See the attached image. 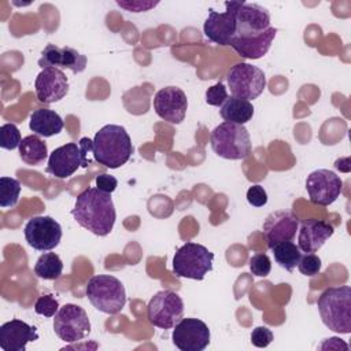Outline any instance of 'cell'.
<instances>
[{"instance_id": "1", "label": "cell", "mask_w": 351, "mask_h": 351, "mask_svg": "<svg viewBox=\"0 0 351 351\" xmlns=\"http://www.w3.org/2000/svg\"><path fill=\"white\" fill-rule=\"evenodd\" d=\"M71 215L82 228L100 237L111 233L117 219L111 193L99 188L84 189L75 199Z\"/></svg>"}, {"instance_id": "2", "label": "cell", "mask_w": 351, "mask_h": 351, "mask_svg": "<svg viewBox=\"0 0 351 351\" xmlns=\"http://www.w3.org/2000/svg\"><path fill=\"white\" fill-rule=\"evenodd\" d=\"M93 158L108 169L125 165L132 154L133 145L129 133L121 125H106L93 137Z\"/></svg>"}, {"instance_id": "3", "label": "cell", "mask_w": 351, "mask_h": 351, "mask_svg": "<svg viewBox=\"0 0 351 351\" xmlns=\"http://www.w3.org/2000/svg\"><path fill=\"white\" fill-rule=\"evenodd\" d=\"M324 325L336 332H351V288L348 285L326 288L317 300Z\"/></svg>"}, {"instance_id": "4", "label": "cell", "mask_w": 351, "mask_h": 351, "mask_svg": "<svg viewBox=\"0 0 351 351\" xmlns=\"http://www.w3.org/2000/svg\"><path fill=\"white\" fill-rule=\"evenodd\" d=\"M213 151L229 160L245 159L251 154V137L244 125L222 122L210 134Z\"/></svg>"}, {"instance_id": "5", "label": "cell", "mask_w": 351, "mask_h": 351, "mask_svg": "<svg viewBox=\"0 0 351 351\" xmlns=\"http://www.w3.org/2000/svg\"><path fill=\"white\" fill-rule=\"evenodd\" d=\"M85 293L90 304L106 314H118L126 303L123 284L114 276L97 274L89 278Z\"/></svg>"}, {"instance_id": "6", "label": "cell", "mask_w": 351, "mask_h": 351, "mask_svg": "<svg viewBox=\"0 0 351 351\" xmlns=\"http://www.w3.org/2000/svg\"><path fill=\"white\" fill-rule=\"evenodd\" d=\"M93 149V140L82 137L78 143H67L55 148L49 156L45 171L56 178L64 180L73 176L78 167H88V152Z\"/></svg>"}, {"instance_id": "7", "label": "cell", "mask_w": 351, "mask_h": 351, "mask_svg": "<svg viewBox=\"0 0 351 351\" xmlns=\"http://www.w3.org/2000/svg\"><path fill=\"white\" fill-rule=\"evenodd\" d=\"M213 261L214 252L202 244L188 241L173 256V273L177 277L200 281L213 270Z\"/></svg>"}, {"instance_id": "8", "label": "cell", "mask_w": 351, "mask_h": 351, "mask_svg": "<svg viewBox=\"0 0 351 351\" xmlns=\"http://www.w3.org/2000/svg\"><path fill=\"white\" fill-rule=\"evenodd\" d=\"M184 315L181 296L170 289L156 292L148 302L147 318L151 325L162 329H171Z\"/></svg>"}, {"instance_id": "9", "label": "cell", "mask_w": 351, "mask_h": 351, "mask_svg": "<svg viewBox=\"0 0 351 351\" xmlns=\"http://www.w3.org/2000/svg\"><path fill=\"white\" fill-rule=\"evenodd\" d=\"M228 86L233 96L254 100L262 95L266 88L265 73L250 63H236L226 75Z\"/></svg>"}, {"instance_id": "10", "label": "cell", "mask_w": 351, "mask_h": 351, "mask_svg": "<svg viewBox=\"0 0 351 351\" xmlns=\"http://www.w3.org/2000/svg\"><path fill=\"white\" fill-rule=\"evenodd\" d=\"M53 317V330L66 343H77L90 332V321L81 306L67 303Z\"/></svg>"}, {"instance_id": "11", "label": "cell", "mask_w": 351, "mask_h": 351, "mask_svg": "<svg viewBox=\"0 0 351 351\" xmlns=\"http://www.w3.org/2000/svg\"><path fill=\"white\" fill-rule=\"evenodd\" d=\"M25 239L37 251H51L56 248L62 239V226L49 215L30 218L23 229Z\"/></svg>"}, {"instance_id": "12", "label": "cell", "mask_w": 351, "mask_h": 351, "mask_svg": "<svg viewBox=\"0 0 351 351\" xmlns=\"http://www.w3.org/2000/svg\"><path fill=\"white\" fill-rule=\"evenodd\" d=\"M270 27V14L266 8L259 4L239 1L236 12V33L233 38L244 40L256 37Z\"/></svg>"}, {"instance_id": "13", "label": "cell", "mask_w": 351, "mask_h": 351, "mask_svg": "<svg viewBox=\"0 0 351 351\" xmlns=\"http://www.w3.org/2000/svg\"><path fill=\"white\" fill-rule=\"evenodd\" d=\"M306 189L311 203L318 206H329L340 196L343 181L332 170L318 169L307 176Z\"/></svg>"}, {"instance_id": "14", "label": "cell", "mask_w": 351, "mask_h": 351, "mask_svg": "<svg viewBox=\"0 0 351 351\" xmlns=\"http://www.w3.org/2000/svg\"><path fill=\"white\" fill-rule=\"evenodd\" d=\"M226 10L223 12H217L210 10L208 16L203 25L204 36L219 45H229L236 33V12L239 1H226Z\"/></svg>"}, {"instance_id": "15", "label": "cell", "mask_w": 351, "mask_h": 351, "mask_svg": "<svg viewBox=\"0 0 351 351\" xmlns=\"http://www.w3.org/2000/svg\"><path fill=\"white\" fill-rule=\"evenodd\" d=\"M210 329L197 318H181L173 329V344L181 351H202L210 344Z\"/></svg>"}, {"instance_id": "16", "label": "cell", "mask_w": 351, "mask_h": 351, "mask_svg": "<svg viewBox=\"0 0 351 351\" xmlns=\"http://www.w3.org/2000/svg\"><path fill=\"white\" fill-rule=\"evenodd\" d=\"M154 110L163 121L178 125L184 121L188 110L186 95L177 86H165L154 96Z\"/></svg>"}, {"instance_id": "17", "label": "cell", "mask_w": 351, "mask_h": 351, "mask_svg": "<svg viewBox=\"0 0 351 351\" xmlns=\"http://www.w3.org/2000/svg\"><path fill=\"white\" fill-rule=\"evenodd\" d=\"M299 228V219L293 213L277 210L270 213L262 226L263 237L269 248L281 241H292Z\"/></svg>"}, {"instance_id": "18", "label": "cell", "mask_w": 351, "mask_h": 351, "mask_svg": "<svg viewBox=\"0 0 351 351\" xmlns=\"http://www.w3.org/2000/svg\"><path fill=\"white\" fill-rule=\"evenodd\" d=\"M36 96L41 103L52 104L62 100L69 93V80L66 74L56 67L43 69L34 81Z\"/></svg>"}, {"instance_id": "19", "label": "cell", "mask_w": 351, "mask_h": 351, "mask_svg": "<svg viewBox=\"0 0 351 351\" xmlns=\"http://www.w3.org/2000/svg\"><path fill=\"white\" fill-rule=\"evenodd\" d=\"M86 62V56L71 47H58L55 44H48L41 52L38 66L41 69H69L74 74H78L85 70Z\"/></svg>"}, {"instance_id": "20", "label": "cell", "mask_w": 351, "mask_h": 351, "mask_svg": "<svg viewBox=\"0 0 351 351\" xmlns=\"http://www.w3.org/2000/svg\"><path fill=\"white\" fill-rule=\"evenodd\" d=\"M38 340L36 326L22 319H11L0 326V347L4 351H25L26 344Z\"/></svg>"}, {"instance_id": "21", "label": "cell", "mask_w": 351, "mask_h": 351, "mask_svg": "<svg viewBox=\"0 0 351 351\" xmlns=\"http://www.w3.org/2000/svg\"><path fill=\"white\" fill-rule=\"evenodd\" d=\"M335 233V228L321 219H307L300 223L298 247L302 252H317Z\"/></svg>"}, {"instance_id": "22", "label": "cell", "mask_w": 351, "mask_h": 351, "mask_svg": "<svg viewBox=\"0 0 351 351\" xmlns=\"http://www.w3.org/2000/svg\"><path fill=\"white\" fill-rule=\"evenodd\" d=\"M277 29L276 27H270L269 30H266L265 33L256 36V37H251V38H244V40H239V38H233L230 41V47L241 56L245 59H261L263 55L267 53L274 37H276Z\"/></svg>"}, {"instance_id": "23", "label": "cell", "mask_w": 351, "mask_h": 351, "mask_svg": "<svg viewBox=\"0 0 351 351\" xmlns=\"http://www.w3.org/2000/svg\"><path fill=\"white\" fill-rule=\"evenodd\" d=\"M64 123L62 117L49 108H37L30 114L29 128L30 130L43 137H51L59 134Z\"/></svg>"}, {"instance_id": "24", "label": "cell", "mask_w": 351, "mask_h": 351, "mask_svg": "<svg viewBox=\"0 0 351 351\" xmlns=\"http://www.w3.org/2000/svg\"><path fill=\"white\" fill-rule=\"evenodd\" d=\"M219 115L226 122L244 125V123H247L248 121L252 119L254 106L250 100L240 99V97H236V96H230L219 107Z\"/></svg>"}, {"instance_id": "25", "label": "cell", "mask_w": 351, "mask_h": 351, "mask_svg": "<svg viewBox=\"0 0 351 351\" xmlns=\"http://www.w3.org/2000/svg\"><path fill=\"white\" fill-rule=\"evenodd\" d=\"M21 159L30 166H38L48 158L47 144L37 134H29L19 144Z\"/></svg>"}, {"instance_id": "26", "label": "cell", "mask_w": 351, "mask_h": 351, "mask_svg": "<svg viewBox=\"0 0 351 351\" xmlns=\"http://www.w3.org/2000/svg\"><path fill=\"white\" fill-rule=\"evenodd\" d=\"M270 250H271V252L274 255V261L278 263V266H281L282 269H285L288 271H292L298 266V263L302 258L300 248L292 241L277 243Z\"/></svg>"}, {"instance_id": "27", "label": "cell", "mask_w": 351, "mask_h": 351, "mask_svg": "<svg viewBox=\"0 0 351 351\" xmlns=\"http://www.w3.org/2000/svg\"><path fill=\"white\" fill-rule=\"evenodd\" d=\"M63 262L55 252H44L34 265V273L43 280H56L62 276Z\"/></svg>"}, {"instance_id": "28", "label": "cell", "mask_w": 351, "mask_h": 351, "mask_svg": "<svg viewBox=\"0 0 351 351\" xmlns=\"http://www.w3.org/2000/svg\"><path fill=\"white\" fill-rule=\"evenodd\" d=\"M21 193V182L12 177H0V207L16 206Z\"/></svg>"}, {"instance_id": "29", "label": "cell", "mask_w": 351, "mask_h": 351, "mask_svg": "<svg viewBox=\"0 0 351 351\" xmlns=\"http://www.w3.org/2000/svg\"><path fill=\"white\" fill-rule=\"evenodd\" d=\"M22 141L21 132L14 123H4L0 126V147L4 149L19 148Z\"/></svg>"}, {"instance_id": "30", "label": "cell", "mask_w": 351, "mask_h": 351, "mask_svg": "<svg viewBox=\"0 0 351 351\" xmlns=\"http://www.w3.org/2000/svg\"><path fill=\"white\" fill-rule=\"evenodd\" d=\"M59 303L55 299V296L52 293H47V295H41L37 298L36 303H34V311L40 315L44 317H53L58 310H59Z\"/></svg>"}, {"instance_id": "31", "label": "cell", "mask_w": 351, "mask_h": 351, "mask_svg": "<svg viewBox=\"0 0 351 351\" xmlns=\"http://www.w3.org/2000/svg\"><path fill=\"white\" fill-rule=\"evenodd\" d=\"M321 266H322L321 258L318 255H315L314 252L302 255V258H300V261L298 263L299 271L303 276H307V277H313V276L318 274L319 270H321Z\"/></svg>"}, {"instance_id": "32", "label": "cell", "mask_w": 351, "mask_h": 351, "mask_svg": "<svg viewBox=\"0 0 351 351\" xmlns=\"http://www.w3.org/2000/svg\"><path fill=\"white\" fill-rule=\"evenodd\" d=\"M250 270L254 276L266 277L271 270V261L266 254H255L250 258Z\"/></svg>"}, {"instance_id": "33", "label": "cell", "mask_w": 351, "mask_h": 351, "mask_svg": "<svg viewBox=\"0 0 351 351\" xmlns=\"http://www.w3.org/2000/svg\"><path fill=\"white\" fill-rule=\"evenodd\" d=\"M228 97H229L228 96V90H226L225 85L221 84V82L210 86L206 90V103L210 104V106L221 107Z\"/></svg>"}, {"instance_id": "34", "label": "cell", "mask_w": 351, "mask_h": 351, "mask_svg": "<svg viewBox=\"0 0 351 351\" xmlns=\"http://www.w3.org/2000/svg\"><path fill=\"white\" fill-rule=\"evenodd\" d=\"M273 341V332L267 326H256L251 333V343L258 348H265Z\"/></svg>"}, {"instance_id": "35", "label": "cell", "mask_w": 351, "mask_h": 351, "mask_svg": "<svg viewBox=\"0 0 351 351\" xmlns=\"http://www.w3.org/2000/svg\"><path fill=\"white\" fill-rule=\"evenodd\" d=\"M247 200L254 207H263L267 203V193L262 185L256 184L248 188Z\"/></svg>"}, {"instance_id": "36", "label": "cell", "mask_w": 351, "mask_h": 351, "mask_svg": "<svg viewBox=\"0 0 351 351\" xmlns=\"http://www.w3.org/2000/svg\"><path fill=\"white\" fill-rule=\"evenodd\" d=\"M95 182H96V188H99L100 191L107 192V193H112L118 186L117 178L114 176H110V174H106V173L97 176Z\"/></svg>"}, {"instance_id": "37", "label": "cell", "mask_w": 351, "mask_h": 351, "mask_svg": "<svg viewBox=\"0 0 351 351\" xmlns=\"http://www.w3.org/2000/svg\"><path fill=\"white\" fill-rule=\"evenodd\" d=\"M117 4L129 11H133V12H141V11H148L149 8L155 7L158 4V1L152 3V1H121V0H118Z\"/></svg>"}]
</instances>
